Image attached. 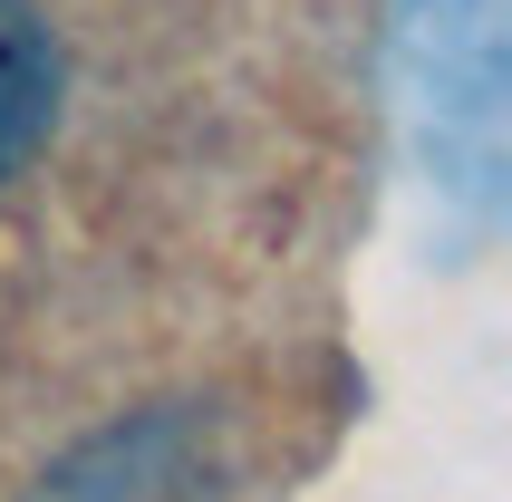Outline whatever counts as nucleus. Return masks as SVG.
<instances>
[{
    "mask_svg": "<svg viewBox=\"0 0 512 502\" xmlns=\"http://www.w3.org/2000/svg\"><path fill=\"white\" fill-rule=\"evenodd\" d=\"M503 0H397V107L464 213L503 203Z\"/></svg>",
    "mask_w": 512,
    "mask_h": 502,
    "instance_id": "1",
    "label": "nucleus"
},
{
    "mask_svg": "<svg viewBox=\"0 0 512 502\" xmlns=\"http://www.w3.org/2000/svg\"><path fill=\"white\" fill-rule=\"evenodd\" d=\"M213 474H203V445L184 416H145V425H116L97 445H78L29 502H203Z\"/></svg>",
    "mask_w": 512,
    "mask_h": 502,
    "instance_id": "2",
    "label": "nucleus"
},
{
    "mask_svg": "<svg viewBox=\"0 0 512 502\" xmlns=\"http://www.w3.org/2000/svg\"><path fill=\"white\" fill-rule=\"evenodd\" d=\"M58 97H68V58L39 0H0V184L49 145Z\"/></svg>",
    "mask_w": 512,
    "mask_h": 502,
    "instance_id": "3",
    "label": "nucleus"
}]
</instances>
